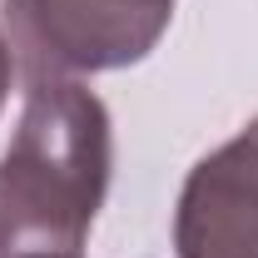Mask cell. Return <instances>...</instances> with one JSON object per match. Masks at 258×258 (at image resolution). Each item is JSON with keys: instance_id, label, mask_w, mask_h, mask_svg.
Listing matches in <instances>:
<instances>
[{"instance_id": "5b68a950", "label": "cell", "mask_w": 258, "mask_h": 258, "mask_svg": "<svg viewBox=\"0 0 258 258\" xmlns=\"http://www.w3.org/2000/svg\"><path fill=\"white\" fill-rule=\"evenodd\" d=\"M80 258H85V253H80Z\"/></svg>"}, {"instance_id": "277c9868", "label": "cell", "mask_w": 258, "mask_h": 258, "mask_svg": "<svg viewBox=\"0 0 258 258\" xmlns=\"http://www.w3.org/2000/svg\"><path fill=\"white\" fill-rule=\"evenodd\" d=\"M10 70H15L10 64V45L0 40V104H5V90H10Z\"/></svg>"}, {"instance_id": "3957f363", "label": "cell", "mask_w": 258, "mask_h": 258, "mask_svg": "<svg viewBox=\"0 0 258 258\" xmlns=\"http://www.w3.org/2000/svg\"><path fill=\"white\" fill-rule=\"evenodd\" d=\"M174 248L179 258H258V119L189 169Z\"/></svg>"}, {"instance_id": "7a4b0ae2", "label": "cell", "mask_w": 258, "mask_h": 258, "mask_svg": "<svg viewBox=\"0 0 258 258\" xmlns=\"http://www.w3.org/2000/svg\"><path fill=\"white\" fill-rule=\"evenodd\" d=\"M25 80H75L144 60L169 30L174 0H0Z\"/></svg>"}, {"instance_id": "6da1fadb", "label": "cell", "mask_w": 258, "mask_h": 258, "mask_svg": "<svg viewBox=\"0 0 258 258\" xmlns=\"http://www.w3.org/2000/svg\"><path fill=\"white\" fill-rule=\"evenodd\" d=\"M104 189V104L80 80H35L0 159V258H80Z\"/></svg>"}]
</instances>
